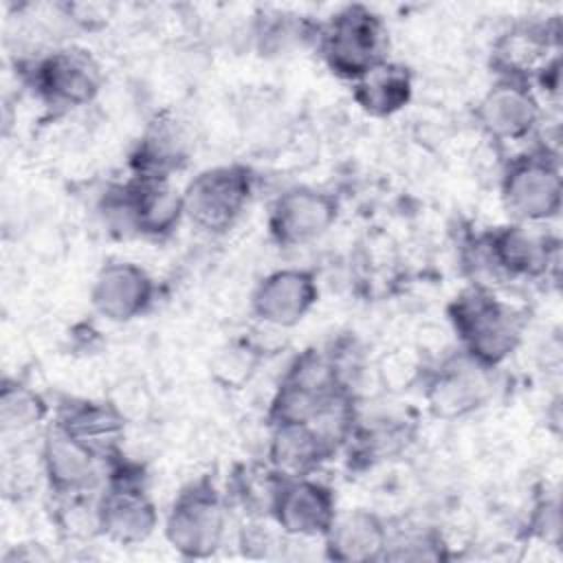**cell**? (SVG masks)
I'll return each mask as SVG.
<instances>
[{
	"instance_id": "obj_13",
	"label": "cell",
	"mask_w": 563,
	"mask_h": 563,
	"mask_svg": "<svg viewBox=\"0 0 563 563\" xmlns=\"http://www.w3.org/2000/svg\"><path fill=\"white\" fill-rule=\"evenodd\" d=\"M336 512L332 488L314 479V475L292 479L279 477L268 508L275 526L284 534L297 539H323Z\"/></svg>"
},
{
	"instance_id": "obj_22",
	"label": "cell",
	"mask_w": 563,
	"mask_h": 563,
	"mask_svg": "<svg viewBox=\"0 0 563 563\" xmlns=\"http://www.w3.org/2000/svg\"><path fill=\"white\" fill-rule=\"evenodd\" d=\"M411 70L389 59L352 81V97L356 106L369 117H391L400 112L411 101Z\"/></svg>"
},
{
	"instance_id": "obj_7",
	"label": "cell",
	"mask_w": 563,
	"mask_h": 563,
	"mask_svg": "<svg viewBox=\"0 0 563 563\" xmlns=\"http://www.w3.org/2000/svg\"><path fill=\"white\" fill-rule=\"evenodd\" d=\"M185 220L205 233L229 231L253 196V174L238 163L200 169L180 189Z\"/></svg>"
},
{
	"instance_id": "obj_17",
	"label": "cell",
	"mask_w": 563,
	"mask_h": 563,
	"mask_svg": "<svg viewBox=\"0 0 563 563\" xmlns=\"http://www.w3.org/2000/svg\"><path fill=\"white\" fill-rule=\"evenodd\" d=\"M156 297L154 277L136 262L114 260L99 268L90 288V303L99 317L128 323L143 317Z\"/></svg>"
},
{
	"instance_id": "obj_6",
	"label": "cell",
	"mask_w": 563,
	"mask_h": 563,
	"mask_svg": "<svg viewBox=\"0 0 563 563\" xmlns=\"http://www.w3.org/2000/svg\"><path fill=\"white\" fill-rule=\"evenodd\" d=\"M352 394L334 356L317 350L301 352L286 369L273 402L271 422H312L334 400Z\"/></svg>"
},
{
	"instance_id": "obj_11",
	"label": "cell",
	"mask_w": 563,
	"mask_h": 563,
	"mask_svg": "<svg viewBox=\"0 0 563 563\" xmlns=\"http://www.w3.org/2000/svg\"><path fill=\"white\" fill-rule=\"evenodd\" d=\"M339 218V200L312 185H292L268 209V233L279 246H308L321 240Z\"/></svg>"
},
{
	"instance_id": "obj_12",
	"label": "cell",
	"mask_w": 563,
	"mask_h": 563,
	"mask_svg": "<svg viewBox=\"0 0 563 563\" xmlns=\"http://www.w3.org/2000/svg\"><path fill=\"white\" fill-rule=\"evenodd\" d=\"M475 119L486 136L497 143L530 139L541 123V106L530 81L497 75V81L482 95Z\"/></svg>"
},
{
	"instance_id": "obj_5",
	"label": "cell",
	"mask_w": 563,
	"mask_h": 563,
	"mask_svg": "<svg viewBox=\"0 0 563 563\" xmlns=\"http://www.w3.org/2000/svg\"><path fill=\"white\" fill-rule=\"evenodd\" d=\"M229 528V510L207 479L185 486L172 501L163 532L167 543L185 559H207L216 554Z\"/></svg>"
},
{
	"instance_id": "obj_4",
	"label": "cell",
	"mask_w": 563,
	"mask_h": 563,
	"mask_svg": "<svg viewBox=\"0 0 563 563\" xmlns=\"http://www.w3.org/2000/svg\"><path fill=\"white\" fill-rule=\"evenodd\" d=\"M554 257L556 242L541 231V224L512 222L479 235L466 260L475 273L473 284H477L479 277H541L550 271Z\"/></svg>"
},
{
	"instance_id": "obj_16",
	"label": "cell",
	"mask_w": 563,
	"mask_h": 563,
	"mask_svg": "<svg viewBox=\"0 0 563 563\" xmlns=\"http://www.w3.org/2000/svg\"><path fill=\"white\" fill-rule=\"evenodd\" d=\"M101 462L108 460L59 424L53 422L46 429L40 449V464L42 475L55 495L77 499L79 495L90 493L99 482Z\"/></svg>"
},
{
	"instance_id": "obj_15",
	"label": "cell",
	"mask_w": 563,
	"mask_h": 563,
	"mask_svg": "<svg viewBox=\"0 0 563 563\" xmlns=\"http://www.w3.org/2000/svg\"><path fill=\"white\" fill-rule=\"evenodd\" d=\"M319 299L312 271L284 266L266 273L251 292L253 317L268 328H292L306 319Z\"/></svg>"
},
{
	"instance_id": "obj_21",
	"label": "cell",
	"mask_w": 563,
	"mask_h": 563,
	"mask_svg": "<svg viewBox=\"0 0 563 563\" xmlns=\"http://www.w3.org/2000/svg\"><path fill=\"white\" fill-rule=\"evenodd\" d=\"M55 424L86 442L110 462L117 457V444L125 431V416L112 402L81 400L62 407Z\"/></svg>"
},
{
	"instance_id": "obj_3",
	"label": "cell",
	"mask_w": 563,
	"mask_h": 563,
	"mask_svg": "<svg viewBox=\"0 0 563 563\" xmlns=\"http://www.w3.org/2000/svg\"><path fill=\"white\" fill-rule=\"evenodd\" d=\"M101 211L112 229L143 238H165L185 220L183 194L172 187L169 178L152 176H132L110 187Z\"/></svg>"
},
{
	"instance_id": "obj_25",
	"label": "cell",
	"mask_w": 563,
	"mask_h": 563,
	"mask_svg": "<svg viewBox=\"0 0 563 563\" xmlns=\"http://www.w3.org/2000/svg\"><path fill=\"white\" fill-rule=\"evenodd\" d=\"M442 556V543L429 532H407L394 537L389 530V543L383 559L391 561H433Z\"/></svg>"
},
{
	"instance_id": "obj_18",
	"label": "cell",
	"mask_w": 563,
	"mask_h": 563,
	"mask_svg": "<svg viewBox=\"0 0 563 563\" xmlns=\"http://www.w3.org/2000/svg\"><path fill=\"white\" fill-rule=\"evenodd\" d=\"M334 453V446L310 422H271L268 468L282 477H310Z\"/></svg>"
},
{
	"instance_id": "obj_2",
	"label": "cell",
	"mask_w": 563,
	"mask_h": 563,
	"mask_svg": "<svg viewBox=\"0 0 563 563\" xmlns=\"http://www.w3.org/2000/svg\"><path fill=\"white\" fill-rule=\"evenodd\" d=\"M317 48L323 64L352 84L387 59V29L374 9L345 4L319 24Z\"/></svg>"
},
{
	"instance_id": "obj_9",
	"label": "cell",
	"mask_w": 563,
	"mask_h": 563,
	"mask_svg": "<svg viewBox=\"0 0 563 563\" xmlns=\"http://www.w3.org/2000/svg\"><path fill=\"white\" fill-rule=\"evenodd\" d=\"M95 528L117 545L147 541L158 528V510L134 466L112 464L108 484L95 504Z\"/></svg>"
},
{
	"instance_id": "obj_20",
	"label": "cell",
	"mask_w": 563,
	"mask_h": 563,
	"mask_svg": "<svg viewBox=\"0 0 563 563\" xmlns=\"http://www.w3.org/2000/svg\"><path fill=\"white\" fill-rule=\"evenodd\" d=\"M189 136L174 117H156L139 136L130 165L134 176L169 178L189 161Z\"/></svg>"
},
{
	"instance_id": "obj_19",
	"label": "cell",
	"mask_w": 563,
	"mask_h": 563,
	"mask_svg": "<svg viewBox=\"0 0 563 563\" xmlns=\"http://www.w3.org/2000/svg\"><path fill=\"white\" fill-rule=\"evenodd\" d=\"M325 554L341 563L380 561L389 543L387 521L365 508L336 512L328 532L323 534Z\"/></svg>"
},
{
	"instance_id": "obj_8",
	"label": "cell",
	"mask_w": 563,
	"mask_h": 563,
	"mask_svg": "<svg viewBox=\"0 0 563 563\" xmlns=\"http://www.w3.org/2000/svg\"><path fill=\"white\" fill-rule=\"evenodd\" d=\"M26 79L33 95L57 112L90 106L103 88L99 62L79 46H59L35 57Z\"/></svg>"
},
{
	"instance_id": "obj_23",
	"label": "cell",
	"mask_w": 563,
	"mask_h": 563,
	"mask_svg": "<svg viewBox=\"0 0 563 563\" xmlns=\"http://www.w3.org/2000/svg\"><path fill=\"white\" fill-rule=\"evenodd\" d=\"M48 416V405L31 385L4 378L0 387V429L2 435H20L42 424Z\"/></svg>"
},
{
	"instance_id": "obj_14",
	"label": "cell",
	"mask_w": 563,
	"mask_h": 563,
	"mask_svg": "<svg viewBox=\"0 0 563 563\" xmlns=\"http://www.w3.org/2000/svg\"><path fill=\"white\" fill-rule=\"evenodd\" d=\"M493 369L473 361L462 350L444 358L424 383V398L433 416L462 418L479 409L490 396Z\"/></svg>"
},
{
	"instance_id": "obj_1",
	"label": "cell",
	"mask_w": 563,
	"mask_h": 563,
	"mask_svg": "<svg viewBox=\"0 0 563 563\" xmlns=\"http://www.w3.org/2000/svg\"><path fill=\"white\" fill-rule=\"evenodd\" d=\"M446 312L460 350L484 367L497 369L521 341V314L490 286H468L449 303Z\"/></svg>"
},
{
	"instance_id": "obj_10",
	"label": "cell",
	"mask_w": 563,
	"mask_h": 563,
	"mask_svg": "<svg viewBox=\"0 0 563 563\" xmlns=\"http://www.w3.org/2000/svg\"><path fill=\"white\" fill-rule=\"evenodd\" d=\"M501 202L515 222L545 224L561 211L563 183L556 158L530 152L510 158L501 174Z\"/></svg>"
},
{
	"instance_id": "obj_24",
	"label": "cell",
	"mask_w": 563,
	"mask_h": 563,
	"mask_svg": "<svg viewBox=\"0 0 563 563\" xmlns=\"http://www.w3.org/2000/svg\"><path fill=\"white\" fill-rule=\"evenodd\" d=\"M264 20H260L255 29V37L264 53H282L288 51L292 44H297L303 37L317 40V29L310 31L308 22L301 20L303 15H290V13H264Z\"/></svg>"
}]
</instances>
